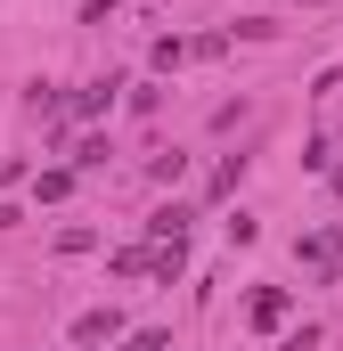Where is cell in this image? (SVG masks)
Returning <instances> with one entry per match:
<instances>
[{"instance_id":"7a4b0ae2","label":"cell","mask_w":343,"mask_h":351,"mask_svg":"<svg viewBox=\"0 0 343 351\" xmlns=\"http://www.w3.org/2000/svg\"><path fill=\"white\" fill-rule=\"evenodd\" d=\"M123 335V311H82L74 319V343H115Z\"/></svg>"},{"instance_id":"6da1fadb","label":"cell","mask_w":343,"mask_h":351,"mask_svg":"<svg viewBox=\"0 0 343 351\" xmlns=\"http://www.w3.org/2000/svg\"><path fill=\"white\" fill-rule=\"evenodd\" d=\"M286 311H294V294H286V286H254V302H246V319H254V327H286Z\"/></svg>"},{"instance_id":"8992f818","label":"cell","mask_w":343,"mask_h":351,"mask_svg":"<svg viewBox=\"0 0 343 351\" xmlns=\"http://www.w3.org/2000/svg\"><path fill=\"white\" fill-rule=\"evenodd\" d=\"M115 90H123V82H82V98H74V114H106V106H115Z\"/></svg>"},{"instance_id":"ba28073f","label":"cell","mask_w":343,"mask_h":351,"mask_svg":"<svg viewBox=\"0 0 343 351\" xmlns=\"http://www.w3.org/2000/svg\"><path fill=\"white\" fill-rule=\"evenodd\" d=\"M33 196H41V204H58V196H74V172H41V180H33Z\"/></svg>"},{"instance_id":"3957f363","label":"cell","mask_w":343,"mask_h":351,"mask_svg":"<svg viewBox=\"0 0 343 351\" xmlns=\"http://www.w3.org/2000/svg\"><path fill=\"white\" fill-rule=\"evenodd\" d=\"M147 237H156V245H180V237H188V204H156V213H147Z\"/></svg>"},{"instance_id":"5b68a950","label":"cell","mask_w":343,"mask_h":351,"mask_svg":"<svg viewBox=\"0 0 343 351\" xmlns=\"http://www.w3.org/2000/svg\"><path fill=\"white\" fill-rule=\"evenodd\" d=\"M303 262H311V269H335V262H343V229H319V237H303Z\"/></svg>"},{"instance_id":"8fae6325","label":"cell","mask_w":343,"mask_h":351,"mask_svg":"<svg viewBox=\"0 0 343 351\" xmlns=\"http://www.w3.org/2000/svg\"><path fill=\"white\" fill-rule=\"evenodd\" d=\"M327 188H335V196H343V164H335V172H327Z\"/></svg>"},{"instance_id":"52a82bcc","label":"cell","mask_w":343,"mask_h":351,"mask_svg":"<svg viewBox=\"0 0 343 351\" xmlns=\"http://www.w3.org/2000/svg\"><path fill=\"white\" fill-rule=\"evenodd\" d=\"M188 58H196V41H180V33L156 41V66H164V74H172V66H188Z\"/></svg>"},{"instance_id":"30bf717a","label":"cell","mask_w":343,"mask_h":351,"mask_svg":"<svg viewBox=\"0 0 343 351\" xmlns=\"http://www.w3.org/2000/svg\"><path fill=\"white\" fill-rule=\"evenodd\" d=\"M115 16V0H82V25H106Z\"/></svg>"},{"instance_id":"277c9868","label":"cell","mask_w":343,"mask_h":351,"mask_svg":"<svg viewBox=\"0 0 343 351\" xmlns=\"http://www.w3.org/2000/svg\"><path fill=\"white\" fill-rule=\"evenodd\" d=\"M237 180H246V156H221L213 180H204V196H213V204H229V196H237Z\"/></svg>"},{"instance_id":"9c48e42d","label":"cell","mask_w":343,"mask_h":351,"mask_svg":"<svg viewBox=\"0 0 343 351\" xmlns=\"http://www.w3.org/2000/svg\"><path fill=\"white\" fill-rule=\"evenodd\" d=\"M106 156H115V147H106V139H98V131H90L82 147H74V164H82V172H98V164H106Z\"/></svg>"}]
</instances>
